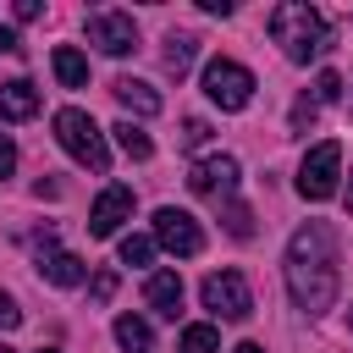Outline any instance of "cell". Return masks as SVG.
<instances>
[{"instance_id":"1","label":"cell","mask_w":353,"mask_h":353,"mask_svg":"<svg viewBox=\"0 0 353 353\" xmlns=\"http://www.w3.org/2000/svg\"><path fill=\"white\" fill-rule=\"evenodd\" d=\"M287 287H292L298 309H309V314L331 309V298H336V237H331V226L309 221L303 232H292V243H287Z\"/></svg>"},{"instance_id":"2","label":"cell","mask_w":353,"mask_h":353,"mask_svg":"<svg viewBox=\"0 0 353 353\" xmlns=\"http://www.w3.org/2000/svg\"><path fill=\"white\" fill-rule=\"evenodd\" d=\"M270 39H276V44H281V55H287V61H298V66L320 61V55H325V44H331L325 17H320L314 6H303V0H287V6H276V11H270Z\"/></svg>"},{"instance_id":"3","label":"cell","mask_w":353,"mask_h":353,"mask_svg":"<svg viewBox=\"0 0 353 353\" xmlns=\"http://www.w3.org/2000/svg\"><path fill=\"white\" fill-rule=\"evenodd\" d=\"M55 143L77 160V165H88L94 176H105L110 171V149H105V132H99V121L88 116V110H77V105H66V110H55Z\"/></svg>"},{"instance_id":"4","label":"cell","mask_w":353,"mask_h":353,"mask_svg":"<svg viewBox=\"0 0 353 353\" xmlns=\"http://www.w3.org/2000/svg\"><path fill=\"white\" fill-rule=\"evenodd\" d=\"M204 94H210V105H221V110H243L248 99H254V72L243 66V61H226V55H215V61H204Z\"/></svg>"},{"instance_id":"5","label":"cell","mask_w":353,"mask_h":353,"mask_svg":"<svg viewBox=\"0 0 353 353\" xmlns=\"http://www.w3.org/2000/svg\"><path fill=\"white\" fill-rule=\"evenodd\" d=\"M342 188V143H314L309 154H303V165H298V193L309 199V204H320V199H331Z\"/></svg>"},{"instance_id":"6","label":"cell","mask_w":353,"mask_h":353,"mask_svg":"<svg viewBox=\"0 0 353 353\" xmlns=\"http://www.w3.org/2000/svg\"><path fill=\"white\" fill-rule=\"evenodd\" d=\"M199 298H204V309H210L215 320H248V314H254V292H248L243 270H215V276H204Z\"/></svg>"},{"instance_id":"7","label":"cell","mask_w":353,"mask_h":353,"mask_svg":"<svg viewBox=\"0 0 353 353\" xmlns=\"http://www.w3.org/2000/svg\"><path fill=\"white\" fill-rule=\"evenodd\" d=\"M154 248H165V254H176V259H193L199 248H204V232H199V221L188 215V210H176V204H160L154 210Z\"/></svg>"},{"instance_id":"8","label":"cell","mask_w":353,"mask_h":353,"mask_svg":"<svg viewBox=\"0 0 353 353\" xmlns=\"http://www.w3.org/2000/svg\"><path fill=\"white\" fill-rule=\"evenodd\" d=\"M83 28H88V44H99L105 55H132L138 50V22L127 11H94Z\"/></svg>"},{"instance_id":"9","label":"cell","mask_w":353,"mask_h":353,"mask_svg":"<svg viewBox=\"0 0 353 353\" xmlns=\"http://www.w3.org/2000/svg\"><path fill=\"white\" fill-rule=\"evenodd\" d=\"M188 188H193L199 199H232V193H237V160H232V154L199 160V165L188 171Z\"/></svg>"},{"instance_id":"10","label":"cell","mask_w":353,"mask_h":353,"mask_svg":"<svg viewBox=\"0 0 353 353\" xmlns=\"http://www.w3.org/2000/svg\"><path fill=\"white\" fill-rule=\"evenodd\" d=\"M121 221H132V188H105L88 210V232L94 237H110Z\"/></svg>"},{"instance_id":"11","label":"cell","mask_w":353,"mask_h":353,"mask_svg":"<svg viewBox=\"0 0 353 353\" xmlns=\"http://www.w3.org/2000/svg\"><path fill=\"white\" fill-rule=\"evenodd\" d=\"M39 276H44V281H55V287H77V281L88 276V265H83L77 254L55 248V237H39Z\"/></svg>"},{"instance_id":"12","label":"cell","mask_w":353,"mask_h":353,"mask_svg":"<svg viewBox=\"0 0 353 353\" xmlns=\"http://www.w3.org/2000/svg\"><path fill=\"white\" fill-rule=\"evenodd\" d=\"M143 298H149L154 314L176 320V314H182V276H176V270H154V276L143 281Z\"/></svg>"},{"instance_id":"13","label":"cell","mask_w":353,"mask_h":353,"mask_svg":"<svg viewBox=\"0 0 353 353\" xmlns=\"http://www.w3.org/2000/svg\"><path fill=\"white\" fill-rule=\"evenodd\" d=\"M33 110H39V88H33L28 77L0 83V121H28Z\"/></svg>"},{"instance_id":"14","label":"cell","mask_w":353,"mask_h":353,"mask_svg":"<svg viewBox=\"0 0 353 353\" xmlns=\"http://www.w3.org/2000/svg\"><path fill=\"white\" fill-rule=\"evenodd\" d=\"M110 94H116V105L132 110V116H154V110H160V94H154L149 83H138V77H116Z\"/></svg>"},{"instance_id":"15","label":"cell","mask_w":353,"mask_h":353,"mask_svg":"<svg viewBox=\"0 0 353 353\" xmlns=\"http://www.w3.org/2000/svg\"><path fill=\"white\" fill-rule=\"evenodd\" d=\"M50 66H55V77H61L66 88H88V55H83V50L61 44V50L50 55Z\"/></svg>"},{"instance_id":"16","label":"cell","mask_w":353,"mask_h":353,"mask_svg":"<svg viewBox=\"0 0 353 353\" xmlns=\"http://www.w3.org/2000/svg\"><path fill=\"white\" fill-rule=\"evenodd\" d=\"M116 342H121L127 353H149V347H154V331H149V320L121 314V320H116Z\"/></svg>"},{"instance_id":"17","label":"cell","mask_w":353,"mask_h":353,"mask_svg":"<svg viewBox=\"0 0 353 353\" xmlns=\"http://www.w3.org/2000/svg\"><path fill=\"white\" fill-rule=\"evenodd\" d=\"M193 50H199V39L171 33V39H165V72H171V77H182V72L193 66Z\"/></svg>"},{"instance_id":"18","label":"cell","mask_w":353,"mask_h":353,"mask_svg":"<svg viewBox=\"0 0 353 353\" xmlns=\"http://www.w3.org/2000/svg\"><path fill=\"white\" fill-rule=\"evenodd\" d=\"M110 132H116L121 154H132V160H149V154H154V143H149V132H143V127H132V121H116Z\"/></svg>"},{"instance_id":"19","label":"cell","mask_w":353,"mask_h":353,"mask_svg":"<svg viewBox=\"0 0 353 353\" xmlns=\"http://www.w3.org/2000/svg\"><path fill=\"white\" fill-rule=\"evenodd\" d=\"M176 353H221V331L199 320V325H188V331H182V342H176Z\"/></svg>"},{"instance_id":"20","label":"cell","mask_w":353,"mask_h":353,"mask_svg":"<svg viewBox=\"0 0 353 353\" xmlns=\"http://www.w3.org/2000/svg\"><path fill=\"white\" fill-rule=\"evenodd\" d=\"M149 259H154V237L127 232V237H121V265H149Z\"/></svg>"},{"instance_id":"21","label":"cell","mask_w":353,"mask_h":353,"mask_svg":"<svg viewBox=\"0 0 353 353\" xmlns=\"http://www.w3.org/2000/svg\"><path fill=\"white\" fill-rule=\"evenodd\" d=\"M314 99H320V105L342 99V77H336V72H320V77H314Z\"/></svg>"},{"instance_id":"22","label":"cell","mask_w":353,"mask_h":353,"mask_svg":"<svg viewBox=\"0 0 353 353\" xmlns=\"http://www.w3.org/2000/svg\"><path fill=\"white\" fill-rule=\"evenodd\" d=\"M314 110H320V99H309V94H303V99L292 105V132H309V127H314Z\"/></svg>"},{"instance_id":"23","label":"cell","mask_w":353,"mask_h":353,"mask_svg":"<svg viewBox=\"0 0 353 353\" xmlns=\"http://www.w3.org/2000/svg\"><path fill=\"white\" fill-rule=\"evenodd\" d=\"M204 138H210V121H204V116H188V121H182V143H188V149H199Z\"/></svg>"},{"instance_id":"24","label":"cell","mask_w":353,"mask_h":353,"mask_svg":"<svg viewBox=\"0 0 353 353\" xmlns=\"http://www.w3.org/2000/svg\"><path fill=\"white\" fill-rule=\"evenodd\" d=\"M226 232H232V237H254V221H248V210H243V204H232V210H226Z\"/></svg>"},{"instance_id":"25","label":"cell","mask_w":353,"mask_h":353,"mask_svg":"<svg viewBox=\"0 0 353 353\" xmlns=\"http://www.w3.org/2000/svg\"><path fill=\"white\" fill-rule=\"evenodd\" d=\"M22 325V309L11 303V292H0V331H17Z\"/></svg>"},{"instance_id":"26","label":"cell","mask_w":353,"mask_h":353,"mask_svg":"<svg viewBox=\"0 0 353 353\" xmlns=\"http://www.w3.org/2000/svg\"><path fill=\"white\" fill-rule=\"evenodd\" d=\"M110 292H116V270H99V276H94V298L110 303Z\"/></svg>"},{"instance_id":"27","label":"cell","mask_w":353,"mask_h":353,"mask_svg":"<svg viewBox=\"0 0 353 353\" xmlns=\"http://www.w3.org/2000/svg\"><path fill=\"white\" fill-rule=\"evenodd\" d=\"M11 171H17V143H11V138H0V182H6Z\"/></svg>"},{"instance_id":"28","label":"cell","mask_w":353,"mask_h":353,"mask_svg":"<svg viewBox=\"0 0 353 353\" xmlns=\"http://www.w3.org/2000/svg\"><path fill=\"white\" fill-rule=\"evenodd\" d=\"M22 50V39H17V28H0V55H17Z\"/></svg>"},{"instance_id":"29","label":"cell","mask_w":353,"mask_h":353,"mask_svg":"<svg viewBox=\"0 0 353 353\" xmlns=\"http://www.w3.org/2000/svg\"><path fill=\"white\" fill-rule=\"evenodd\" d=\"M39 11H44V6H39V0H17V22H33V17H39Z\"/></svg>"},{"instance_id":"30","label":"cell","mask_w":353,"mask_h":353,"mask_svg":"<svg viewBox=\"0 0 353 353\" xmlns=\"http://www.w3.org/2000/svg\"><path fill=\"white\" fill-rule=\"evenodd\" d=\"M199 6H204L210 17H232V0H199Z\"/></svg>"},{"instance_id":"31","label":"cell","mask_w":353,"mask_h":353,"mask_svg":"<svg viewBox=\"0 0 353 353\" xmlns=\"http://www.w3.org/2000/svg\"><path fill=\"white\" fill-rule=\"evenodd\" d=\"M232 353H265V347H259V342H243V347H232Z\"/></svg>"},{"instance_id":"32","label":"cell","mask_w":353,"mask_h":353,"mask_svg":"<svg viewBox=\"0 0 353 353\" xmlns=\"http://www.w3.org/2000/svg\"><path fill=\"white\" fill-rule=\"evenodd\" d=\"M342 199H347V215H353V176H347V193H342Z\"/></svg>"},{"instance_id":"33","label":"cell","mask_w":353,"mask_h":353,"mask_svg":"<svg viewBox=\"0 0 353 353\" xmlns=\"http://www.w3.org/2000/svg\"><path fill=\"white\" fill-rule=\"evenodd\" d=\"M39 353H61V347H39Z\"/></svg>"},{"instance_id":"34","label":"cell","mask_w":353,"mask_h":353,"mask_svg":"<svg viewBox=\"0 0 353 353\" xmlns=\"http://www.w3.org/2000/svg\"><path fill=\"white\" fill-rule=\"evenodd\" d=\"M0 353H11V347H6V342H0Z\"/></svg>"},{"instance_id":"35","label":"cell","mask_w":353,"mask_h":353,"mask_svg":"<svg viewBox=\"0 0 353 353\" xmlns=\"http://www.w3.org/2000/svg\"><path fill=\"white\" fill-rule=\"evenodd\" d=\"M347 320H353V309H347Z\"/></svg>"}]
</instances>
